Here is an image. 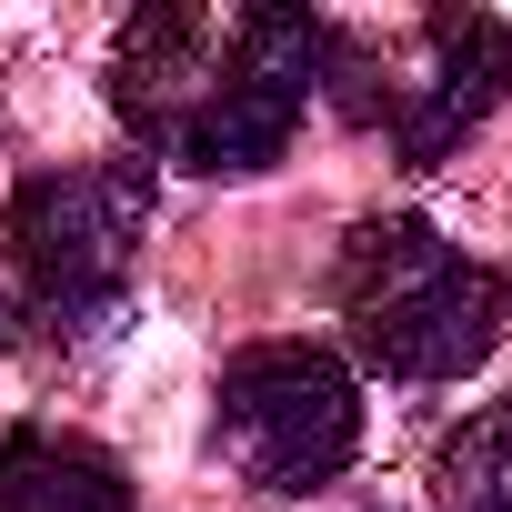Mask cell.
<instances>
[{
	"instance_id": "52a82bcc",
	"label": "cell",
	"mask_w": 512,
	"mask_h": 512,
	"mask_svg": "<svg viewBox=\"0 0 512 512\" xmlns=\"http://www.w3.org/2000/svg\"><path fill=\"white\" fill-rule=\"evenodd\" d=\"M432 492H442V512H512V392H492L482 412H462L442 432Z\"/></svg>"
},
{
	"instance_id": "5b68a950",
	"label": "cell",
	"mask_w": 512,
	"mask_h": 512,
	"mask_svg": "<svg viewBox=\"0 0 512 512\" xmlns=\"http://www.w3.org/2000/svg\"><path fill=\"white\" fill-rule=\"evenodd\" d=\"M211 452L251 492H322L362 452V382L322 342H251L221 362Z\"/></svg>"
},
{
	"instance_id": "3957f363",
	"label": "cell",
	"mask_w": 512,
	"mask_h": 512,
	"mask_svg": "<svg viewBox=\"0 0 512 512\" xmlns=\"http://www.w3.org/2000/svg\"><path fill=\"white\" fill-rule=\"evenodd\" d=\"M322 91L352 131H382L412 171L452 161L512 91V31L492 11H412L382 31H322Z\"/></svg>"
},
{
	"instance_id": "6da1fadb",
	"label": "cell",
	"mask_w": 512,
	"mask_h": 512,
	"mask_svg": "<svg viewBox=\"0 0 512 512\" xmlns=\"http://www.w3.org/2000/svg\"><path fill=\"white\" fill-rule=\"evenodd\" d=\"M322 31L312 11H272V0H161L131 11L111 41V111L141 141V161H181L211 181L272 171L322 91Z\"/></svg>"
},
{
	"instance_id": "7a4b0ae2",
	"label": "cell",
	"mask_w": 512,
	"mask_h": 512,
	"mask_svg": "<svg viewBox=\"0 0 512 512\" xmlns=\"http://www.w3.org/2000/svg\"><path fill=\"white\" fill-rule=\"evenodd\" d=\"M332 302H342L362 362L392 382H462L472 362H492V342L512 322L502 272L472 262L462 241H442L422 211H372L342 231Z\"/></svg>"
},
{
	"instance_id": "8992f818",
	"label": "cell",
	"mask_w": 512,
	"mask_h": 512,
	"mask_svg": "<svg viewBox=\"0 0 512 512\" xmlns=\"http://www.w3.org/2000/svg\"><path fill=\"white\" fill-rule=\"evenodd\" d=\"M0 512H141L131 472L51 422H11L0 432Z\"/></svg>"
},
{
	"instance_id": "277c9868",
	"label": "cell",
	"mask_w": 512,
	"mask_h": 512,
	"mask_svg": "<svg viewBox=\"0 0 512 512\" xmlns=\"http://www.w3.org/2000/svg\"><path fill=\"white\" fill-rule=\"evenodd\" d=\"M141 221H151V161H71L11 191L0 241H11V272L51 332H101L121 312Z\"/></svg>"
}]
</instances>
